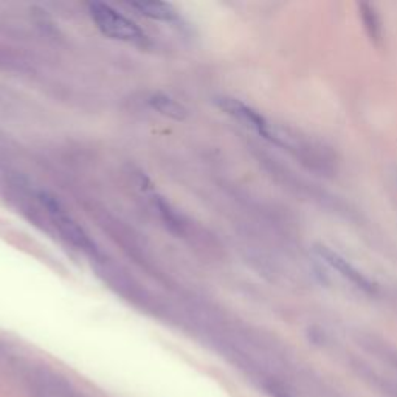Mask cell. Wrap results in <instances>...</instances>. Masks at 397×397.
I'll use <instances>...</instances> for the list:
<instances>
[{
	"label": "cell",
	"instance_id": "cell-1",
	"mask_svg": "<svg viewBox=\"0 0 397 397\" xmlns=\"http://www.w3.org/2000/svg\"><path fill=\"white\" fill-rule=\"evenodd\" d=\"M266 140H270L276 146L288 150L309 171L323 174V176H331L336 171V155H333L331 148L321 141L303 137V135L293 131L273 128L272 124H270Z\"/></svg>",
	"mask_w": 397,
	"mask_h": 397
},
{
	"label": "cell",
	"instance_id": "cell-2",
	"mask_svg": "<svg viewBox=\"0 0 397 397\" xmlns=\"http://www.w3.org/2000/svg\"><path fill=\"white\" fill-rule=\"evenodd\" d=\"M89 13L95 25L105 36L115 39V41L135 45H143L148 42V37L143 33V30L128 18H124L123 14L114 10L110 5L93 2L89 5Z\"/></svg>",
	"mask_w": 397,
	"mask_h": 397
},
{
	"label": "cell",
	"instance_id": "cell-3",
	"mask_svg": "<svg viewBox=\"0 0 397 397\" xmlns=\"http://www.w3.org/2000/svg\"><path fill=\"white\" fill-rule=\"evenodd\" d=\"M39 202L49 214L53 225L59 230L61 236L67 242H70L73 247L79 250H92V241L85 235L84 230L78 225V222L71 218V214L64 208L57 197H53L49 193L39 194Z\"/></svg>",
	"mask_w": 397,
	"mask_h": 397
},
{
	"label": "cell",
	"instance_id": "cell-4",
	"mask_svg": "<svg viewBox=\"0 0 397 397\" xmlns=\"http://www.w3.org/2000/svg\"><path fill=\"white\" fill-rule=\"evenodd\" d=\"M216 102L225 114L233 117L235 120H237L244 126H247V128L255 131L256 134L263 135V138H267L270 124L267 123V120L263 115H259L256 112V110H253L250 106L244 105V102H241L239 100L230 98V97L218 98Z\"/></svg>",
	"mask_w": 397,
	"mask_h": 397
},
{
	"label": "cell",
	"instance_id": "cell-5",
	"mask_svg": "<svg viewBox=\"0 0 397 397\" xmlns=\"http://www.w3.org/2000/svg\"><path fill=\"white\" fill-rule=\"evenodd\" d=\"M316 253H319L321 259H324V263H328L333 270H337L341 276L346 278V280L354 284L355 288H359L360 290L367 293L376 292V284L372 283L367 275H363L355 266L348 263V261L341 255H338L337 251H332L331 249L320 245V247L316 249Z\"/></svg>",
	"mask_w": 397,
	"mask_h": 397
},
{
	"label": "cell",
	"instance_id": "cell-6",
	"mask_svg": "<svg viewBox=\"0 0 397 397\" xmlns=\"http://www.w3.org/2000/svg\"><path fill=\"white\" fill-rule=\"evenodd\" d=\"M31 386H33L35 397H75L67 380L53 372H39Z\"/></svg>",
	"mask_w": 397,
	"mask_h": 397
},
{
	"label": "cell",
	"instance_id": "cell-7",
	"mask_svg": "<svg viewBox=\"0 0 397 397\" xmlns=\"http://www.w3.org/2000/svg\"><path fill=\"white\" fill-rule=\"evenodd\" d=\"M354 371L357 372L363 382H367L371 388L382 394L384 397H397V382L390 377H385L377 372L374 368H371L369 365L363 362H357L352 365Z\"/></svg>",
	"mask_w": 397,
	"mask_h": 397
},
{
	"label": "cell",
	"instance_id": "cell-8",
	"mask_svg": "<svg viewBox=\"0 0 397 397\" xmlns=\"http://www.w3.org/2000/svg\"><path fill=\"white\" fill-rule=\"evenodd\" d=\"M148 105L158 114L170 117L172 120H184L186 117V109L165 93H153L148 98Z\"/></svg>",
	"mask_w": 397,
	"mask_h": 397
},
{
	"label": "cell",
	"instance_id": "cell-9",
	"mask_svg": "<svg viewBox=\"0 0 397 397\" xmlns=\"http://www.w3.org/2000/svg\"><path fill=\"white\" fill-rule=\"evenodd\" d=\"M359 11H360L362 22H363V28H365V31H367L368 37L374 44L382 42L384 27H382V19H380L376 6L371 4H360Z\"/></svg>",
	"mask_w": 397,
	"mask_h": 397
},
{
	"label": "cell",
	"instance_id": "cell-10",
	"mask_svg": "<svg viewBox=\"0 0 397 397\" xmlns=\"http://www.w3.org/2000/svg\"><path fill=\"white\" fill-rule=\"evenodd\" d=\"M131 6L135 8L140 14L154 20L171 22L176 19L177 16L176 11H174V8L165 2H134L131 4Z\"/></svg>",
	"mask_w": 397,
	"mask_h": 397
},
{
	"label": "cell",
	"instance_id": "cell-11",
	"mask_svg": "<svg viewBox=\"0 0 397 397\" xmlns=\"http://www.w3.org/2000/svg\"><path fill=\"white\" fill-rule=\"evenodd\" d=\"M362 345L367 349H369V351L376 357H379L380 360L386 362L390 367L397 369V351L394 348H390L384 343H377V341H374V340L362 341Z\"/></svg>",
	"mask_w": 397,
	"mask_h": 397
}]
</instances>
